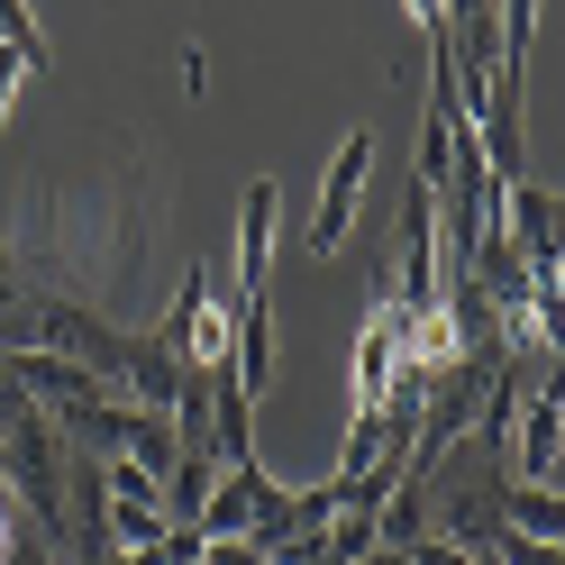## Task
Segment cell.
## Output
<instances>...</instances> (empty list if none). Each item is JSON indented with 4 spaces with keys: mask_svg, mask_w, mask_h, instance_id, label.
Wrapping results in <instances>:
<instances>
[{
    "mask_svg": "<svg viewBox=\"0 0 565 565\" xmlns=\"http://www.w3.org/2000/svg\"><path fill=\"white\" fill-rule=\"evenodd\" d=\"M38 64H46V28L28 19V0H0V128H10V100Z\"/></svg>",
    "mask_w": 565,
    "mask_h": 565,
    "instance_id": "obj_4",
    "label": "cell"
},
{
    "mask_svg": "<svg viewBox=\"0 0 565 565\" xmlns=\"http://www.w3.org/2000/svg\"><path fill=\"white\" fill-rule=\"evenodd\" d=\"M502 529H520V539H547V547H556L565 502H556L547 483H511V492H502Z\"/></svg>",
    "mask_w": 565,
    "mask_h": 565,
    "instance_id": "obj_5",
    "label": "cell"
},
{
    "mask_svg": "<svg viewBox=\"0 0 565 565\" xmlns=\"http://www.w3.org/2000/svg\"><path fill=\"white\" fill-rule=\"evenodd\" d=\"M274 228H282V192L246 183V210H237V292H274Z\"/></svg>",
    "mask_w": 565,
    "mask_h": 565,
    "instance_id": "obj_2",
    "label": "cell"
},
{
    "mask_svg": "<svg viewBox=\"0 0 565 565\" xmlns=\"http://www.w3.org/2000/svg\"><path fill=\"white\" fill-rule=\"evenodd\" d=\"M356 565H402V547H374V556H356Z\"/></svg>",
    "mask_w": 565,
    "mask_h": 565,
    "instance_id": "obj_6",
    "label": "cell"
},
{
    "mask_svg": "<svg viewBox=\"0 0 565 565\" xmlns=\"http://www.w3.org/2000/svg\"><path fill=\"white\" fill-rule=\"evenodd\" d=\"M365 173H374V128H347L338 156H329L320 210H310V228H301L310 256H338V246H347V228H356V201H365Z\"/></svg>",
    "mask_w": 565,
    "mask_h": 565,
    "instance_id": "obj_1",
    "label": "cell"
},
{
    "mask_svg": "<svg viewBox=\"0 0 565 565\" xmlns=\"http://www.w3.org/2000/svg\"><path fill=\"white\" fill-rule=\"evenodd\" d=\"M265 492H274V475L265 466H220V483H210V502H201V539H246V520L265 511Z\"/></svg>",
    "mask_w": 565,
    "mask_h": 565,
    "instance_id": "obj_3",
    "label": "cell"
}]
</instances>
